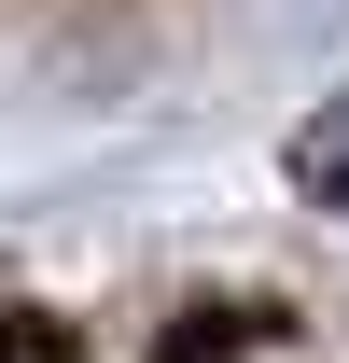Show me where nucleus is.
Returning a JSON list of instances; mask_svg holds the SVG:
<instances>
[{
  "instance_id": "f257e3e1",
  "label": "nucleus",
  "mask_w": 349,
  "mask_h": 363,
  "mask_svg": "<svg viewBox=\"0 0 349 363\" xmlns=\"http://www.w3.org/2000/svg\"><path fill=\"white\" fill-rule=\"evenodd\" d=\"M294 182L321 196V210H349V98H336V112H321V126L294 140Z\"/></svg>"
}]
</instances>
